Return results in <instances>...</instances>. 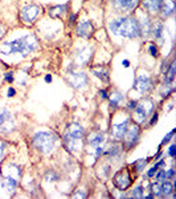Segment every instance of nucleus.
Wrapping results in <instances>:
<instances>
[{
    "label": "nucleus",
    "instance_id": "1",
    "mask_svg": "<svg viewBox=\"0 0 176 199\" xmlns=\"http://www.w3.org/2000/svg\"><path fill=\"white\" fill-rule=\"evenodd\" d=\"M38 48V40L33 33H29L27 36L20 37L17 40L9 43H4L0 48V53L3 54H11V53H21L24 57L29 53L35 52Z\"/></svg>",
    "mask_w": 176,
    "mask_h": 199
},
{
    "label": "nucleus",
    "instance_id": "2",
    "mask_svg": "<svg viewBox=\"0 0 176 199\" xmlns=\"http://www.w3.org/2000/svg\"><path fill=\"white\" fill-rule=\"evenodd\" d=\"M109 29L111 33L121 37L135 39L140 36L139 23L134 16H125V17L113 20V21L109 23Z\"/></svg>",
    "mask_w": 176,
    "mask_h": 199
},
{
    "label": "nucleus",
    "instance_id": "3",
    "mask_svg": "<svg viewBox=\"0 0 176 199\" xmlns=\"http://www.w3.org/2000/svg\"><path fill=\"white\" fill-rule=\"evenodd\" d=\"M84 127L80 123H70L68 126L65 134L62 138L64 147L66 149L69 153H74L80 150L82 146V138H84Z\"/></svg>",
    "mask_w": 176,
    "mask_h": 199
},
{
    "label": "nucleus",
    "instance_id": "4",
    "mask_svg": "<svg viewBox=\"0 0 176 199\" xmlns=\"http://www.w3.org/2000/svg\"><path fill=\"white\" fill-rule=\"evenodd\" d=\"M55 143H56V137L46 132H38L33 137V145L42 154L51 153L53 147H55Z\"/></svg>",
    "mask_w": 176,
    "mask_h": 199
},
{
    "label": "nucleus",
    "instance_id": "5",
    "mask_svg": "<svg viewBox=\"0 0 176 199\" xmlns=\"http://www.w3.org/2000/svg\"><path fill=\"white\" fill-rule=\"evenodd\" d=\"M133 112L135 114L136 123H139V125L144 123L146 121H147L148 116L154 112V102H152V100L148 98V97L143 98L140 102L136 104V106H135V109H134Z\"/></svg>",
    "mask_w": 176,
    "mask_h": 199
},
{
    "label": "nucleus",
    "instance_id": "6",
    "mask_svg": "<svg viewBox=\"0 0 176 199\" xmlns=\"http://www.w3.org/2000/svg\"><path fill=\"white\" fill-rule=\"evenodd\" d=\"M87 145L90 149L94 150V154L97 158H99L103 153L105 147V133L101 130H94L87 136Z\"/></svg>",
    "mask_w": 176,
    "mask_h": 199
},
{
    "label": "nucleus",
    "instance_id": "7",
    "mask_svg": "<svg viewBox=\"0 0 176 199\" xmlns=\"http://www.w3.org/2000/svg\"><path fill=\"white\" fill-rule=\"evenodd\" d=\"M140 126L139 123H133V125H129L127 130L125 133L123 138V146L126 147V150H131L136 143L139 142V138H140Z\"/></svg>",
    "mask_w": 176,
    "mask_h": 199
},
{
    "label": "nucleus",
    "instance_id": "8",
    "mask_svg": "<svg viewBox=\"0 0 176 199\" xmlns=\"http://www.w3.org/2000/svg\"><path fill=\"white\" fill-rule=\"evenodd\" d=\"M113 183L121 191H126L127 188L133 185V177H131V173L129 169L123 167L119 171H117L115 175L113 177Z\"/></svg>",
    "mask_w": 176,
    "mask_h": 199
},
{
    "label": "nucleus",
    "instance_id": "9",
    "mask_svg": "<svg viewBox=\"0 0 176 199\" xmlns=\"http://www.w3.org/2000/svg\"><path fill=\"white\" fill-rule=\"evenodd\" d=\"M41 13V7L36 6V4H28L20 11V19L23 23L32 24L35 23V20L38 17V15Z\"/></svg>",
    "mask_w": 176,
    "mask_h": 199
},
{
    "label": "nucleus",
    "instance_id": "10",
    "mask_svg": "<svg viewBox=\"0 0 176 199\" xmlns=\"http://www.w3.org/2000/svg\"><path fill=\"white\" fill-rule=\"evenodd\" d=\"M66 81L74 89H80L87 84V76L84 72H74L73 69L69 68V71L66 73Z\"/></svg>",
    "mask_w": 176,
    "mask_h": 199
},
{
    "label": "nucleus",
    "instance_id": "11",
    "mask_svg": "<svg viewBox=\"0 0 176 199\" xmlns=\"http://www.w3.org/2000/svg\"><path fill=\"white\" fill-rule=\"evenodd\" d=\"M12 116L6 108H0V133H9L13 130Z\"/></svg>",
    "mask_w": 176,
    "mask_h": 199
},
{
    "label": "nucleus",
    "instance_id": "12",
    "mask_svg": "<svg viewBox=\"0 0 176 199\" xmlns=\"http://www.w3.org/2000/svg\"><path fill=\"white\" fill-rule=\"evenodd\" d=\"M139 4V0H111L115 12H131Z\"/></svg>",
    "mask_w": 176,
    "mask_h": 199
},
{
    "label": "nucleus",
    "instance_id": "13",
    "mask_svg": "<svg viewBox=\"0 0 176 199\" xmlns=\"http://www.w3.org/2000/svg\"><path fill=\"white\" fill-rule=\"evenodd\" d=\"M154 88V81L152 78L148 76H139L135 81V89L140 94H147L152 90Z\"/></svg>",
    "mask_w": 176,
    "mask_h": 199
},
{
    "label": "nucleus",
    "instance_id": "14",
    "mask_svg": "<svg viewBox=\"0 0 176 199\" xmlns=\"http://www.w3.org/2000/svg\"><path fill=\"white\" fill-rule=\"evenodd\" d=\"M129 125H130V119L129 118L125 119V121H122V122H119V123H114V125L111 126V137H113L115 141H122V138H123Z\"/></svg>",
    "mask_w": 176,
    "mask_h": 199
},
{
    "label": "nucleus",
    "instance_id": "15",
    "mask_svg": "<svg viewBox=\"0 0 176 199\" xmlns=\"http://www.w3.org/2000/svg\"><path fill=\"white\" fill-rule=\"evenodd\" d=\"M76 32H77V36L84 37V39H90L93 36V33H94V27H93L91 21H82L77 25Z\"/></svg>",
    "mask_w": 176,
    "mask_h": 199
},
{
    "label": "nucleus",
    "instance_id": "16",
    "mask_svg": "<svg viewBox=\"0 0 176 199\" xmlns=\"http://www.w3.org/2000/svg\"><path fill=\"white\" fill-rule=\"evenodd\" d=\"M142 6L150 15H156L162 8V0H142Z\"/></svg>",
    "mask_w": 176,
    "mask_h": 199
},
{
    "label": "nucleus",
    "instance_id": "17",
    "mask_svg": "<svg viewBox=\"0 0 176 199\" xmlns=\"http://www.w3.org/2000/svg\"><path fill=\"white\" fill-rule=\"evenodd\" d=\"M174 12H175L174 0H162V8H160V12H159V13H162V17L167 19L171 15H174Z\"/></svg>",
    "mask_w": 176,
    "mask_h": 199
},
{
    "label": "nucleus",
    "instance_id": "18",
    "mask_svg": "<svg viewBox=\"0 0 176 199\" xmlns=\"http://www.w3.org/2000/svg\"><path fill=\"white\" fill-rule=\"evenodd\" d=\"M91 73L94 74L95 77H98L99 80H102L103 82H109V80H110L109 69H107L106 67H102V65L93 67V68H91Z\"/></svg>",
    "mask_w": 176,
    "mask_h": 199
},
{
    "label": "nucleus",
    "instance_id": "19",
    "mask_svg": "<svg viewBox=\"0 0 176 199\" xmlns=\"http://www.w3.org/2000/svg\"><path fill=\"white\" fill-rule=\"evenodd\" d=\"M121 153V146L118 145L117 142H113L110 143L107 147H103V153H102V155L106 157V158H111V157H117L118 154Z\"/></svg>",
    "mask_w": 176,
    "mask_h": 199
},
{
    "label": "nucleus",
    "instance_id": "20",
    "mask_svg": "<svg viewBox=\"0 0 176 199\" xmlns=\"http://www.w3.org/2000/svg\"><path fill=\"white\" fill-rule=\"evenodd\" d=\"M174 192V183H171L169 181L160 182V197L167 198Z\"/></svg>",
    "mask_w": 176,
    "mask_h": 199
},
{
    "label": "nucleus",
    "instance_id": "21",
    "mask_svg": "<svg viewBox=\"0 0 176 199\" xmlns=\"http://www.w3.org/2000/svg\"><path fill=\"white\" fill-rule=\"evenodd\" d=\"M68 11V6L66 4H62V6H56V7H52L49 9V15L53 19H58V17H62V15Z\"/></svg>",
    "mask_w": 176,
    "mask_h": 199
},
{
    "label": "nucleus",
    "instance_id": "22",
    "mask_svg": "<svg viewBox=\"0 0 176 199\" xmlns=\"http://www.w3.org/2000/svg\"><path fill=\"white\" fill-rule=\"evenodd\" d=\"M163 31H164V25L162 21H156L151 25V32H152L155 39H162L163 37Z\"/></svg>",
    "mask_w": 176,
    "mask_h": 199
},
{
    "label": "nucleus",
    "instance_id": "23",
    "mask_svg": "<svg viewBox=\"0 0 176 199\" xmlns=\"http://www.w3.org/2000/svg\"><path fill=\"white\" fill-rule=\"evenodd\" d=\"M17 182H19L17 179H15L12 177H6L4 178V181H3V187L7 188L9 192H13L15 188L17 187Z\"/></svg>",
    "mask_w": 176,
    "mask_h": 199
},
{
    "label": "nucleus",
    "instance_id": "24",
    "mask_svg": "<svg viewBox=\"0 0 176 199\" xmlns=\"http://www.w3.org/2000/svg\"><path fill=\"white\" fill-rule=\"evenodd\" d=\"M122 100H123V96H122L118 90H114L113 93H111V97H110V108L111 109H117L119 106Z\"/></svg>",
    "mask_w": 176,
    "mask_h": 199
},
{
    "label": "nucleus",
    "instance_id": "25",
    "mask_svg": "<svg viewBox=\"0 0 176 199\" xmlns=\"http://www.w3.org/2000/svg\"><path fill=\"white\" fill-rule=\"evenodd\" d=\"M175 71H176V64L172 61L169 64V68L165 72V84H172L174 78H175Z\"/></svg>",
    "mask_w": 176,
    "mask_h": 199
},
{
    "label": "nucleus",
    "instance_id": "26",
    "mask_svg": "<svg viewBox=\"0 0 176 199\" xmlns=\"http://www.w3.org/2000/svg\"><path fill=\"white\" fill-rule=\"evenodd\" d=\"M151 21L148 19H144L143 20V24H139V32H140V35H144V37H147L148 35H150V32H151Z\"/></svg>",
    "mask_w": 176,
    "mask_h": 199
},
{
    "label": "nucleus",
    "instance_id": "27",
    "mask_svg": "<svg viewBox=\"0 0 176 199\" xmlns=\"http://www.w3.org/2000/svg\"><path fill=\"white\" fill-rule=\"evenodd\" d=\"M148 163V159H138V161H135L133 165L134 167V170L136 171V173H140V171H143L144 170V167H146V165Z\"/></svg>",
    "mask_w": 176,
    "mask_h": 199
},
{
    "label": "nucleus",
    "instance_id": "28",
    "mask_svg": "<svg viewBox=\"0 0 176 199\" xmlns=\"http://www.w3.org/2000/svg\"><path fill=\"white\" fill-rule=\"evenodd\" d=\"M150 191H151V194H152L154 197H160V182L156 181L154 183H151Z\"/></svg>",
    "mask_w": 176,
    "mask_h": 199
},
{
    "label": "nucleus",
    "instance_id": "29",
    "mask_svg": "<svg viewBox=\"0 0 176 199\" xmlns=\"http://www.w3.org/2000/svg\"><path fill=\"white\" fill-rule=\"evenodd\" d=\"M165 169H158V171H156V174H155V179L158 182H164V181H167V174H165Z\"/></svg>",
    "mask_w": 176,
    "mask_h": 199
},
{
    "label": "nucleus",
    "instance_id": "30",
    "mask_svg": "<svg viewBox=\"0 0 176 199\" xmlns=\"http://www.w3.org/2000/svg\"><path fill=\"white\" fill-rule=\"evenodd\" d=\"M130 198H143V187L136 186L134 190L130 192Z\"/></svg>",
    "mask_w": 176,
    "mask_h": 199
},
{
    "label": "nucleus",
    "instance_id": "31",
    "mask_svg": "<svg viewBox=\"0 0 176 199\" xmlns=\"http://www.w3.org/2000/svg\"><path fill=\"white\" fill-rule=\"evenodd\" d=\"M148 53L151 54L152 57H155V58H158V56H159V52H158V47L155 45V44H151V45L148 47Z\"/></svg>",
    "mask_w": 176,
    "mask_h": 199
},
{
    "label": "nucleus",
    "instance_id": "32",
    "mask_svg": "<svg viewBox=\"0 0 176 199\" xmlns=\"http://www.w3.org/2000/svg\"><path fill=\"white\" fill-rule=\"evenodd\" d=\"M57 178H58V175L55 171H52V170L49 173H46V175H45V179H46L48 182H56Z\"/></svg>",
    "mask_w": 176,
    "mask_h": 199
},
{
    "label": "nucleus",
    "instance_id": "33",
    "mask_svg": "<svg viewBox=\"0 0 176 199\" xmlns=\"http://www.w3.org/2000/svg\"><path fill=\"white\" fill-rule=\"evenodd\" d=\"M175 132H176V130H175V129H174L172 132H169V133L167 134V136L164 137V139H163V141H162V146H163V145H165V143H168V142L171 141V138L174 137V134H175Z\"/></svg>",
    "mask_w": 176,
    "mask_h": 199
},
{
    "label": "nucleus",
    "instance_id": "34",
    "mask_svg": "<svg viewBox=\"0 0 176 199\" xmlns=\"http://www.w3.org/2000/svg\"><path fill=\"white\" fill-rule=\"evenodd\" d=\"M158 166H152V167H151L150 169V170H148V173H147V178H152V177H155V174H156V171H158Z\"/></svg>",
    "mask_w": 176,
    "mask_h": 199
},
{
    "label": "nucleus",
    "instance_id": "35",
    "mask_svg": "<svg viewBox=\"0 0 176 199\" xmlns=\"http://www.w3.org/2000/svg\"><path fill=\"white\" fill-rule=\"evenodd\" d=\"M168 155H169L171 158H175V155H176V145H175V143H172V145L169 146V149H168Z\"/></svg>",
    "mask_w": 176,
    "mask_h": 199
},
{
    "label": "nucleus",
    "instance_id": "36",
    "mask_svg": "<svg viewBox=\"0 0 176 199\" xmlns=\"http://www.w3.org/2000/svg\"><path fill=\"white\" fill-rule=\"evenodd\" d=\"M158 118H159V114H158V112H155L152 116H151V121H150L148 125H150V126H154L155 123L158 122Z\"/></svg>",
    "mask_w": 176,
    "mask_h": 199
},
{
    "label": "nucleus",
    "instance_id": "37",
    "mask_svg": "<svg viewBox=\"0 0 176 199\" xmlns=\"http://www.w3.org/2000/svg\"><path fill=\"white\" fill-rule=\"evenodd\" d=\"M4 80H6L7 82L11 84V82L13 81V72H8V73L4 74Z\"/></svg>",
    "mask_w": 176,
    "mask_h": 199
},
{
    "label": "nucleus",
    "instance_id": "38",
    "mask_svg": "<svg viewBox=\"0 0 176 199\" xmlns=\"http://www.w3.org/2000/svg\"><path fill=\"white\" fill-rule=\"evenodd\" d=\"M136 104H138V101H134V100H131V101H129V104H127V109L129 110H134Z\"/></svg>",
    "mask_w": 176,
    "mask_h": 199
},
{
    "label": "nucleus",
    "instance_id": "39",
    "mask_svg": "<svg viewBox=\"0 0 176 199\" xmlns=\"http://www.w3.org/2000/svg\"><path fill=\"white\" fill-rule=\"evenodd\" d=\"M165 174H167V181H169V179H172L174 175H175V171H174V169H169V170L165 171Z\"/></svg>",
    "mask_w": 176,
    "mask_h": 199
},
{
    "label": "nucleus",
    "instance_id": "40",
    "mask_svg": "<svg viewBox=\"0 0 176 199\" xmlns=\"http://www.w3.org/2000/svg\"><path fill=\"white\" fill-rule=\"evenodd\" d=\"M99 96L102 100H106V98H109V96H107V92H106V89H102V90H99Z\"/></svg>",
    "mask_w": 176,
    "mask_h": 199
},
{
    "label": "nucleus",
    "instance_id": "41",
    "mask_svg": "<svg viewBox=\"0 0 176 199\" xmlns=\"http://www.w3.org/2000/svg\"><path fill=\"white\" fill-rule=\"evenodd\" d=\"M72 198H86V194L85 192H76L72 195Z\"/></svg>",
    "mask_w": 176,
    "mask_h": 199
},
{
    "label": "nucleus",
    "instance_id": "42",
    "mask_svg": "<svg viewBox=\"0 0 176 199\" xmlns=\"http://www.w3.org/2000/svg\"><path fill=\"white\" fill-rule=\"evenodd\" d=\"M15 94H16V90H15L13 88H8V93H7V96H8V97H13Z\"/></svg>",
    "mask_w": 176,
    "mask_h": 199
},
{
    "label": "nucleus",
    "instance_id": "43",
    "mask_svg": "<svg viewBox=\"0 0 176 199\" xmlns=\"http://www.w3.org/2000/svg\"><path fill=\"white\" fill-rule=\"evenodd\" d=\"M6 28H4L3 25H2V24H0V40H2L3 37H4V35H6Z\"/></svg>",
    "mask_w": 176,
    "mask_h": 199
},
{
    "label": "nucleus",
    "instance_id": "44",
    "mask_svg": "<svg viewBox=\"0 0 176 199\" xmlns=\"http://www.w3.org/2000/svg\"><path fill=\"white\" fill-rule=\"evenodd\" d=\"M4 149H6V143H4V142H0V157L3 155V151H4Z\"/></svg>",
    "mask_w": 176,
    "mask_h": 199
},
{
    "label": "nucleus",
    "instance_id": "45",
    "mask_svg": "<svg viewBox=\"0 0 176 199\" xmlns=\"http://www.w3.org/2000/svg\"><path fill=\"white\" fill-rule=\"evenodd\" d=\"M76 19H77V15L72 13V15H70V17H69V21H70V23H76Z\"/></svg>",
    "mask_w": 176,
    "mask_h": 199
},
{
    "label": "nucleus",
    "instance_id": "46",
    "mask_svg": "<svg viewBox=\"0 0 176 199\" xmlns=\"http://www.w3.org/2000/svg\"><path fill=\"white\" fill-rule=\"evenodd\" d=\"M122 64H123V65H125L126 68H129V67H130V61H129V60H123V61H122Z\"/></svg>",
    "mask_w": 176,
    "mask_h": 199
},
{
    "label": "nucleus",
    "instance_id": "47",
    "mask_svg": "<svg viewBox=\"0 0 176 199\" xmlns=\"http://www.w3.org/2000/svg\"><path fill=\"white\" fill-rule=\"evenodd\" d=\"M45 81L46 82H52V76H51V74H46V76H45Z\"/></svg>",
    "mask_w": 176,
    "mask_h": 199
},
{
    "label": "nucleus",
    "instance_id": "48",
    "mask_svg": "<svg viewBox=\"0 0 176 199\" xmlns=\"http://www.w3.org/2000/svg\"><path fill=\"white\" fill-rule=\"evenodd\" d=\"M160 157H162V151H159L158 154H156V155H155V158H154V159H155V161H158V159H159Z\"/></svg>",
    "mask_w": 176,
    "mask_h": 199
},
{
    "label": "nucleus",
    "instance_id": "49",
    "mask_svg": "<svg viewBox=\"0 0 176 199\" xmlns=\"http://www.w3.org/2000/svg\"><path fill=\"white\" fill-rule=\"evenodd\" d=\"M0 2H2V0H0Z\"/></svg>",
    "mask_w": 176,
    "mask_h": 199
}]
</instances>
